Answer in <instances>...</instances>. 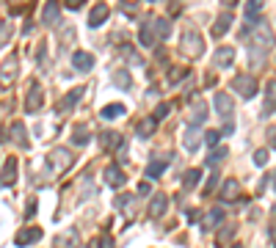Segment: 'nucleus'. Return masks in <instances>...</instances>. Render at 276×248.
Here are the masks:
<instances>
[{
    "mask_svg": "<svg viewBox=\"0 0 276 248\" xmlns=\"http://www.w3.org/2000/svg\"><path fill=\"white\" fill-rule=\"evenodd\" d=\"M271 47H274V31H271V25L265 19H259L254 25V36H251V47H249L251 61H262Z\"/></svg>",
    "mask_w": 276,
    "mask_h": 248,
    "instance_id": "f257e3e1",
    "label": "nucleus"
},
{
    "mask_svg": "<svg viewBox=\"0 0 276 248\" xmlns=\"http://www.w3.org/2000/svg\"><path fill=\"white\" fill-rule=\"evenodd\" d=\"M182 52H185L188 58H199V55L205 52L202 36H199L196 31H185V36H182Z\"/></svg>",
    "mask_w": 276,
    "mask_h": 248,
    "instance_id": "f03ea898",
    "label": "nucleus"
},
{
    "mask_svg": "<svg viewBox=\"0 0 276 248\" xmlns=\"http://www.w3.org/2000/svg\"><path fill=\"white\" fill-rule=\"evenodd\" d=\"M232 88L243 97V99H251V97L257 94V80H254L251 75H235Z\"/></svg>",
    "mask_w": 276,
    "mask_h": 248,
    "instance_id": "7ed1b4c3",
    "label": "nucleus"
},
{
    "mask_svg": "<svg viewBox=\"0 0 276 248\" xmlns=\"http://www.w3.org/2000/svg\"><path fill=\"white\" fill-rule=\"evenodd\" d=\"M72 160H75V154L72 152H67V149H52L50 154H47V165H55V171H64V168H69V165H72Z\"/></svg>",
    "mask_w": 276,
    "mask_h": 248,
    "instance_id": "20e7f679",
    "label": "nucleus"
},
{
    "mask_svg": "<svg viewBox=\"0 0 276 248\" xmlns=\"http://www.w3.org/2000/svg\"><path fill=\"white\" fill-rule=\"evenodd\" d=\"M160 42L155 33V25H152V17H147V22H144V28H141V33H138V44L141 47H155V44Z\"/></svg>",
    "mask_w": 276,
    "mask_h": 248,
    "instance_id": "39448f33",
    "label": "nucleus"
},
{
    "mask_svg": "<svg viewBox=\"0 0 276 248\" xmlns=\"http://www.w3.org/2000/svg\"><path fill=\"white\" fill-rule=\"evenodd\" d=\"M42 102H44V91L39 83H31V91H28V105H25V111L28 113H36V111H42Z\"/></svg>",
    "mask_w": 276,
    "mask_h": 248,
    "instance_id": "423d86ee",
    "label": "nucleus"
},
{
    "mask_svg": "<svg viewBox=\"0 0 276 248\" xmlns=\"http://www.w3.org/2000/svg\"><path fill=\"white\" fill-rule=\"evenodd\" d=\"M80 97H83V86L72 88V91H69V94H67V97H64V99L58 102V108H55V111H58V113H69L72 108H75V105L80 102Z\"/></svg>",
    "mask_w": 276,
    "mask_h": 248,
    "instance_id": "0eeeda50",
    "label": "nucleus"
},
{
    "mask_svg": "<svg viewBox=\"0 0 276 248\" xmlns=\"http://www.w3.org/2000/svg\"><path fill=\"white\" fill-rule=\"evenodd\" d=\"M100 146H103L105 152H113L116 146H121V132H116V130H105V132H100Z\"/></svg>",
    "mask_w": 276,
    "mask_h": 248,
    "instance_id": "6e6552de",
    "label": "nucleus"
},
{
    "mask_svg": "<svg viewBox=\"0 0 276 248\" xmlns=\"http://www.w3.org/2000/svg\"><path fill=\"white\" fill-rule=\"evenodd\" d=\"M213 64H216L218 69H226L235 64V50L232 47H221V50H216V55H213Z\"/></svg>",
    "mask_w": 276,
    "mask_h": 248,
    "instance_id": "1a4fd4ad",
    "label": "nucleus"
},
{
    "mask_svg": "<svg viewBox=\"0 0 276 248\" xmlns=\"http://www.w3.org/2000/svg\"><path fill=\"white\" fill-rule=\"evenodd\" d=\"M213 105H216V113L224 116V119L232 113V99H229V94H224V91H218V94L213 97Z\"/></svg>",
    "mask_w": 276,
    "mask_h": 248,
    "instance_id": "9d476101",
    "label": "nucleus"
},
{
    "mask_svg": "<svg viewBox=\"0 0 276 248\" xmlns=\"http://www.w3.org/2000/svg\"><path fill=\"white\" fill-rule=\"evenodd\" d=\"M105 182H108L111 188H121V185L127 182V177L121 174L119 165H108V168H105Z\"/></svg>",
    "mask_w": 276,
    "mask_h": 248,
    "instance_id": "9b49d317",
    "label": "nucleus"
},
{
    "mask_svg": "<svg viewBox=\"0 0 276 248\" xmlns=\"http://www.w3.org/2000/svg\"><path fill=\"white\" fill-rule=\"evenodd\" d=\"M166 210H169V196H166V193H157V196L152 198V204H149V218H160Z\"/></svg>",
    "mask_w": 276,
    "mask_h": 248,
    "instance_id": "f8f14e48",
    "label": "nucleus"
},
{
    "mask_svg": "<svg viewBox=\"0 0 276 248\" xmlns=\"http://www.w3.org/2000/svg\"><path fill=\"white\" fill-rule=\"evenodd\" d=\"M14 180H17V160L9 157V160L3 163V188H11Z\"/></svg>",
    "mask_w": 276,
    "mask_h": 248,
    "instance_id": "ddd939ff",
    "label": "nucleus"
},
{
    "mask_svg": "<svg viewBox=\"0 0 276 248\" xmlns=\"http://www.w3.org/2000/svg\"><path fill=\"white\" fill-rule=\"evenodd\" d=\"M105 19H108V6H105V3H100V6H94V11L88 14V28L105 25Z\"/></svg>",
    "mask_w": 276,
    "mask_h": 248,
    "instance_id": "4468645a",
    "label": "nucleus"
},
{
    "mask_svg": "<svg viewBox=\"0 0 276 248\" xmlns=\"http://www.w3.org/2000/svg\"><path fill=\"white\" fill-rule=\"evenodd\" d=\"M58 14H61L58 3H55V0H47L44 14H42V22H44V25H58Z\"/></svg>",
    "mask_w": 276,
    "mask_h": 248,
    "instance_id": "2eb2a0df",
    "label": "nucleus"
},
{
    "mask_svg": "<svg viewBox=\"0 0 276 248\" xmlns=\"http://www.w3.org/2000/svg\"><path fill=\"white\" fill-rule=\"evenodd\" d=\"M274 111H276V80H271L265 86V111H262V116H271Z\"/></svg>",
    "mask_w": 276,
    "mask_h": 248,
    "instance_id": "dca6fc26",
    "label": "nucleus"
},
{
    "mask_svg": "<svg viewBox=\"0 0 276 248\" xmlns=\"http://www.w3.org/2000/svg\"><path fill=\"white\" fill-rule=\"evenodd\" d=\"M39 237H42V229H22V231H17L14 243H17V246H31V243H36Z\"/></svg>",
    "mask_w": 276,
    "mask_h": 248,
    "instance_id": "f3484780",
    "label": "nucleus"
},
{
    "mask_svg": "<svg viewBox=\"0 0 276 248\" xmlns=\"http://www.w3.org/2000/svg\"><path fill=\"white\" fill-rule=\"evenodd\" d=\"M72 66L78 69V72H88V69L94 66V58H91L88 52H75V55H72Z\"/></svg>",
    "mask_w": 276,
    "mask_h": 248,
    "instance_id": "a211bd4d",
    "label": "nucleus"
},
{
    "mask_svg": "<svg viewBox=\"0 0 276 248\" xmlns=\"http://www.w3.org/2000/svg\"><path fill=\"white\" fill-rule=\"evenodd\" d=\"M152 25H155V33H157L160 42L169 39V33H172V22H169L166 17H152Z\"/></svg>",
    "mask_w": 276,
    "mask_h": 248,
    "instance_id": "6ab92c4d",
    "label": "nucleus"
},
{
    "mask_svg": "<svg viewBox=\"0 0 276 248\" xmlns=\"http://www.w3.org/2000/svg\"><path fill=\"white\" fill-rule=\"evenodd\" d=\"M182 141H185V149H188V152H196V149H199V141H202V135H199V127H188V130H185V138H182Z\"/></svg>",
    "mask_w": 276,
    "mask_h": 248,
    "instance_id": "aec40b11",
    "label": "nucleus"
},
{
    "mask_svg": "<svg viewBox=\"0 0 276 248\" xmlns=\"http://www.w3.org/2000/svg\"><path fill=\"white\" fill-rule=\"evenodd\" d=\"M205 119H207V105L205 102H193V108H190V127L202 124Z\"/></svg>",
    "mask_w": 276,
    "mask_h": 248,
    "instance_id": "412c9836",
    "label": "nucleus"
},
{
    "mask_svg": "<svg viewBox=\"0 0 276 248\" xmlns=\"http://www.w3.org/2000/svg\"><path fill=\"white\" fill-rule=\"evenodd\" d=\"M11 132H9V135H11V141H14V144H17V146H22V149H25V146H28V138H25V127H22V124H19V121H14V124H11Z\"/></svg>",
    "mask_w": 276,
    "mask_h": 248,
    "instance_id": "4be33fe9",
    "label": "nucleus"
},
{
    "mask_svg": "<svg viewBox=\"0 0 276 248\" xmlns=\"http://www.w3.org/2000/svg\"><path fill=\"white\" fill-rule=\"evenodd\" d=\"M229 25H232V17H229V14H221V17L216 19V25H213V36H224L226 31H229Z\"/></svg>",
    "mask_w": 276,
    "mask_h": 248,
    "instance_id": "5701e85b",
    "label": "nucleus"
},
{
    "mask_svg": "<svg viewBox=\"0 0 276 248\" xmlns=\"http://www.w3.org/2000/svg\"><path fill=\"white\" fill-rule=\"evenodd\" d=\"M199 180H202V171H199V168H190V171H185V177H182V188L185 190L196 188Z\"/></svg>",
    "mask_w": 276,
    "mask_h": 248,
    "instance_id": "b1692460",
    "label": "nucleus"
},
{
    "mask_svg": "<svg viewBox=\"0 0 276 248\" xmlns=\"http://www.w3.org/2000/svg\"><path fill=\"white\" fill-rule=\"evenodd\" d=\"M100 116L103 119H119V116H124V105H105L103 111H100Z\"/></svg>",
    "mask_w": 276,
    "mask_h": 248,
    "instance_id": "393cba45",
    "label": "nucleus"
},
{
    "mask_svg": "<svg viewBox=\"0 0 276 248\" xmlns=\"http://www.w3.org/2000/svg\"><path fill=\"white\" fill-rule=\"evenodd\" d=\"M155 124H157V119H155V116L144 119L141 124H138V138H149L152 132H155Z\"/></svg>",
    "mask_w": 276,
    "mask_h": 248,
    "instance_id": "a878e982",
    "label": "nucleus"
},
{
    "mask_svg": "<svg viewBox=\"0 0 276 248\" xmlns=\"http://www.w3.org/2000/svg\"><path fill=\"white\" fill-rule=\"evenodd\" d=\"M238 190H241V185L235 180H226L224 182V188H221V198H226V201H232L235 196H238Z\"/></svg>",
    "mask_w": 276,
    "mask_h": 248,
    "instance_id": "bb28decb",
    "label": "nucleus"
},
{
    "mask_svg": "<svg viewBox=\"0 0 276 248\" xmlns=\"http://www.w3.org/2000/svg\"><path fill=\"white\" fill-rule=\"evenodd\" d=\"M88 141H91V132H88L86 127H78L75 132H72V144L75 146H86Z\"/></svg>",
    "mask_w": 276,
    "mask_h": 248,
    "instance_id": "cd10ccee",
    "label": "nucleus"
},
{
    "mask_svg": "<svg viewBox=\"0 0 276 248\" xmlns=\"http://www.w3.org/2000/svg\"><path fill=\"white\" fill-rule=\"evenodd\" d=\"M221 221H224V210H221V207H213V210H210V215H207L205 229H210V226H218Z\"/></svg>",
    "mask_w": 276,
    "mask_h": 248,
    "instance_id": "c85d7f7f",
    "label": "nucleus"
},
{
    "mask_svg": "<svg viewBox=\"0 0 276 248\" xmlns=\"http://www.w3.org/2000/svg\"><path fill=\"white\" fill-rule=\"evenodd\" d=\"M163 171H166V163L163 160H155V163H149V165H147V177H149V180H157Z\"/></svg>",
    "mask_w": 276,
    "mask_h": 248,
    "instance_id": "c756f323",
    "label": "nucleus"
},
{
    "mask_svg": "<svg viewBox=\"0 0 276 248\" xmlns=\"http://www.w3.org/2000/svg\"><path fill=\"white\" fill-rule=\"evenodd\" d=\"M113 83H116V88H124V91H127L130 88V75L127 72H121V69H116V72H113Z\"/></svg>",
    "mask_w": 276,
    "mask_h": 248,
    "instance_id": "7c9ffc66",
    "label": "nucleus"
},
{
    "mask_svg": "<svg viewBox=\"0 0 276 248\" xmlns=\"http://www.w3.org/2000/svg\"><path fill=\"white\" fill-rule=\"evenodd\" d=\"M235 234V226L232 223H226L224 229L218 231V237H216V246H226V243H229V237H232Z\"/></svg>",
    "mask_w": 276,
    "mask_h": 248,
    "instance_id": "2f4dec72",
    "label": "nucleus"
},
{
    "mask_svg": "<svg viewBox=\"0 0 276 248\" xmlns=\"http://www.w3.org/2000/svg\"><path fill=\"white\" fill-rule=\"evenodd\" d=\"M226 152H229V149H224V146L213 149V154H207V165H216V163H221L226 157Z\"/></svg>",
    "mask_w": 276,
    "mask_h": 248,
    "instance_id": "473e14b6",
    "label": "nucleus"
},
{
    "mask_svg": "<svg viewBox=\"0 0 276 248\" xmlns=\"http://www.w3.org/2000/svg\"><path fill=\"white\" fill-rule=\"evenodd\" d=\"M259 9H262V0H249L246 3V17H254Z\"/></svg>",
    "mask_w": 276,
    "mask_h": 248,
    "instance_id": "72a5a7b5",
    "label": "nucleus"
},
{
    "mask_svg": "<svg viewBox=\"0 0 276 248\" xmlns=\"http://www.w3.org/2000/svg\"><path fill=\"white\" fill-rule=\"evenodd\" d=\"M254 165H268V149L254 152Z\"/></svg>",
    "mask_w": 276,
    "mask_h": 248,
    "instance_id": "f704fd0d",
    "label": "nucleus"
},
{
    "mask_svg": "<svg viewBox=\"0 0 276 248\" xmlns=\"http://www.w3.org/2000/svg\"><path fill=\"white\" fill-rule=\"evenodd\" d=\"M216 185H218V174H210V180H207V185H205V196H210V193L216 190Z\"/></svg>",
    "mask_w": 276,
    "mask_h": 248,
    "instance_id": "c9c22d12",
    "label": "nucleus"
},
{
    "mask_svg": "<svg viewBox=\"0 0 276 248\" xmlns=\"http://www.w3.org/2000/svg\"><path fill=\"white\" fill-rule=\"evenodd\" d=\"M64 6H67L69 11H78V9H83V6H86V0H64Z\"/></svg>",
    "mask_w": 276,
    "mask_h": 248,
    "instance_id": "e433bc0d",
    "label": "nucleus"
},
{
    "mask_svg": "<svg viewBox=\"0 0 276 248\" xmlns=\"http://www.w3.org/2000/svg\"><path fill=\"white\" fill-rule=\"evenodd\" d=\"M218 138H221V132H216V130H210V132L205 135V144H207V146H216V144H218Z\"/></svg>",
    "mask_w": 276,
    "mask_h": 248,
    "instance_id": "4c0bfd02",
    "label": "nucleus"
},
{
    "mask_svg": "<svg viewBox=\"0 0 276 248\" xmlns=\"http://www.w3.org/2000/svg\"><path fill=\"white\" fill-rule=\"evenodd\" d=\"M169 111H172L169 105H160V108H157V111H155V119L160 121V119H163V116H169Z\"/></svg>",
    "mask_w": 276,
    "mask_h": 248,
    "instance_id": "58836bf2",
    "label": "nucleus"
},
{
    "mask_svg": "<svg viewBox=\"0 0 276 248\" xmlns=\"http://www.w3.org/2000/svg\"><path fill=\"white\" fill-rule=\"evenodd\" d=\"M138 193H141V196H149V193H152V185H149V182H141V185H138Z\"/></svg>",
    "mask_w": 276,
    "mask_h": 248,
    "instance_id": "ea45409f",
    "label": "nucleus"
},
{
    "mask_svg": "<svg viewBox=\"0 0 276 248\" xmlns=\"http://www.w3.org/2000/svg\"><path fill=\"white\" fill-rule=\"evenodd\" d=\"M185 221H188V223H196L199 221V210H188V213H185Z\"/></svg>",
    "mask_w": 276,
    "mask_h": 248,
    "instance_id": "a19ab883",
    "label": "nucleus"
},
{
    "mask_svg": "<svg viewBox=\"0 0 276 248\" xmlns=\"http://www.w3.org/2000/svg\"><path fill=\"white\" fill-rule=\"evenodd\" d=\"M232 132H235V121H226L224 130H221V135H232Z\"/></svg>",
    "mask_w": 276,
    "mask_h": 248,
    "instance_id": "79ce46f5",
    "label": "nucleus"
},
{
    "mask_svg": "<svg viewBox=\"0 0 276 248\" xmlns=\"http://www.w3.org/2000/svg\"><path fill=\"white\" fill-rule=\"evenodd\" d=\"M22 3H31V0H17V6H14V9H11V14H22V9H25V6H22Z\"/></svg>",
    "mask_w": 276,
    "mask_h": 248,
    "instance_id": "37998d69",
    "label": "nucleus"
},
{
    "mask_svg": "<svg viewBox=\"0 0 276 248\" xmlns=\"http://www.w3.org/2000/svg\"><path fill=\"white\" fill-rule=\"evenodd\" d=\"M34 213H36V201H34V198H31V201H28V218H34Z\"/></svg>",
    "mask_w": 276,
    "mask_h": 248,
    "instance_id": "c03bdc74",
    "label": "nucleus"
},
{
    "mask_svg": "<svg viewBox=\"0 0 276 248\" xmlns=\"http://www.w3.org/2000/svg\"><path fill=\"white\" fill-rule=\"evenodd\" d=\"M268 144L276 146V127H274V130H268Z\"/></svg>",
    "mask_w": 276,
    "mask_h": 248,
    "instance_id": "a18cd8bd",
    "label": "nucleus"
},
{
    "mask_svg": "<svg viewBox=\"0 0 276 248\" xmlns=\"http://www.w3.org/2000/svg\"><path fill=\"white\" fill-rule=\"evenodd\" d=\"M9 33H11V31H9V22H3V44H9Z\"/></svg>",
    "mask_w": 276,
    "mask_h": 248,
    "instance_id": "49530a36",
    "label": "nucleus"
},
{
    "mask_svg": "<svg viewBox=\"0 0 276 248\" xmlns=\"http://www.w3.org/2000/svg\"><path fill=\"white\" fill-rule=\"evenodd\" d=\"M103 248H113V240L111 237H103Z\"/></svg>",
    "mask_w": 276,
    "mask_h": 248,
    "instance_id": "de8ad7c7",
    "label": "nucleus"
},
{
    "mask_svg": "<svg viewBox=\"0 0 276 248\" xmlns=\"http://www.w3.org/2000/svg\"><path fill=\"white\" fill-rule=\"evenodd\" d=\"M224 6H238V0H221Z\"/></svg>",
    "mask_w": 276,
    "mask_h": 248,
    "instance_id": "09e8293b",
    "label": "nucleus"
},
{
    "mask_svg": "<svg viewBox=\"0 0 276 248\" xmlns=\"http://www.w3.org/2000/svg\"><path fill=\"white\" fill-rule=\"evenodd\" d=\"M274 188H276V180H274Z\"/></svg>",
    "mask_w": 276,
    "mask_h": 248,
    "instance_id": "8fccbe9b",
    "label": "nucleus"
},
{
    "mask_svg": "<svg viewBox=\"0 0 276 248\" xmlns=\"http://www.w3.org/2000/svg\"><path fill=\"white\" fill-rule=\"evenodd\" d=\"M149 3H155V0H149Z\"/></svg>",
    "mask_w": 276,
    "mask_h": 248,
    "instance_id": "3c124183",
    "label": "nucleus"
},
{
    "mask_svg": "<svg viewBox=\"0 0 276 248\" xmlns=\"http://www.w3.org/2000/svg\"><path fill=\"white\" fill-rule=\"evenodd\" d=\"M235 248H241V246H235Z\"/></svg>",
    "mask_w": 276,
    "mask_h": 248,
    "instance_id": "603ef678",
    "label": "nucleus"
}]
</instances>
